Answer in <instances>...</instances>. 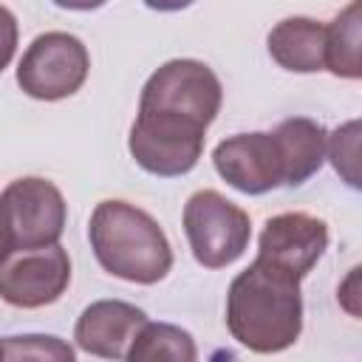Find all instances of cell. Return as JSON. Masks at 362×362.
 I'll return each instance as SVG.
<instances>
[{"label":"cell","instance_id":"1","mask_svg":"<svg viewBox=\"0 0 362 362\" xmlns=\"http://www.w3.org/2000/svg\"><path fill=\"white\" fill-rule=\"evenodd\" d=\"M226 328L235 342L255 354L291 348L303 331L300 280L255 257L229 283Z\"/></svg>","mask_w":362,"mask_h":362},{"label":"cell","instance_id":"2","mask_svg":"<svg viewBox=\"0 0 362 362\" xmlns=\"http://www.w3.org/2000/svg\"><path fill=\"white\" fill-rule=\"evenodd\" d=\"M88 240L99 266L119 280L153 286L173 269V246L164 229L136 204L99 201L88 221Z\"/></svg>","mask_w":362,"mask_h":362},{"label":"cell","instance_id":"3","mask_svg":"<svg viewBox=\"0 0 362 362\" xmlns=\"http://www.w3.org/2000/svg\"><path fill=\"white\" fill-rule=\"evenodd\" d=\"M184 235L204 269L232 266L252 240V218L215 189H198L184 204Z\"/></svg>","mask_w":362,"mask_h":362},{"label":"cell","instance_id":"4","mask_svg":"<svg viewBox=\"0 0 362 362\" xmlns=\"http://www.w3.org/2000/svg\"><path fill=\"white\" fill-rule=\"evenodd\" d=\"M223 88L201 59H170L156 68L139 96V110H158L209 127L221 110Z\"/></svg>","mask_w":362,"mask_h":362},{"label":"cell","instance_id":"5","mask_svg":"<svg viewBox=\"0 0 362 362\" xmlns=\"http://www.w3.org/2000/svg\"><path fill=\"white\" fill-rule=\"evenodd\" d=\"M204 139L206 127L189 119L158 110H139L127 136V150L144 173L158 178H178L198 164Z\"/></svg>","mask_w":362,"mask_h":362},{"label":"cell","instance_id":"6","mask_svg":"<svg viewBox=\"0 0 362 362\" xmlns=\"http://www.w3.org/2000/svg\"><path fill=\"white\" fill-rule=\"evenodd\" d=\"M90 71L85 42L68 31H45L31 40L17 65V85L25 96L40 102H59L74 96Z\"/></svg>","mask_w":362,"mask_h":362},{"label":"cell","instance_id":"7","mask_svg":"<svg viewBox=\"0 0 362 362\" xmlns=\"http://www.w3.org/2000/svg\"><path fill=\"white\" fill-rule=\"evenodd\" d=\"M11 249L59 243L68 221V204L62 192L40 175L17 178L0 192Z\"/></svg>","mask_w":362,"mask_h":362},{"label":"cell","instance_id":"8","mask_svg":"<svg viewBox=\"0 0 362 362\" xmlns=\"http://www.w3.org/2000/svg\"><path fill=\"white\" fill-rule=\"evenodd\" d=\"M71 283V257L59 243L11 249L0 260V300L14 308L57 303Z\"/></svg>","mask_w":362,"mask_h":362},{"label":"cell","instance_id":"9","mask_svg":"<svg viewBox=\"0 0 362 362\" xmlns=\"http://www.w3.org/2000/svg\"><path fill=\"white\" fill-rule=\"evenodd\" d=\"M212 164L218 175L243 195H266L283 187V156L274 133H238L215 144Z\"/></svg>","mask_w":362,"mask_h":362},{"label":"cell","instance_id":"10","mask_svg":"<svg viewBox=\"0 0 362 362\" xmlns=\"http://www.w3.org/2000/svg\"><path fill=\"white\" fill-rule=\"evenodd\" d=\"M328 249V223L308 212H280L266 221L257 238V260L291 274L308 277Z\"/></svg>","mask_w":362,"mask_h":362},{"label":"cell","instance_id":"11","mask_svg":"<svg viewBox=\"0 0 362 362\" xmlns=\"http://www.w3.org/2000/svg\"><path fill=\"white\" fill-rule=\"evenodd\" d=\"M144 322H147V314L133 303L96 300L79 314L74 325V339L90 356L127 359V351Z\"/></svg>","mask_w":362,"mask_h":362},{"label":"cell","instance_id":"12","mask_svg":"<svg viewBox=\"0 0 362 362\" xmlns=\"http://www.w3.org/2000/svg\"><path fill=\"white\" fill-rule=\"evenodd\" d=\"M272 59L294 74L325 71V23L314 17H286L266 37Z\"/></svg>","mask_w":362,"mask_h":362},{"label":"cell","instance_id":"13","mask_svg":"<svg viewBox=\"0 0 362 362\" xmlns=\"http://www.w3.org/2000/svg\"><path fill=\"white\" fill-rule=\"evenodd\" d=\"M272 133L283 156V175H286L283 187H300L320 173L325 161L328 130L317 119L291 116V119H283Z\"/></svg>","mask_w":362,"mask_h":362},{"label":"cell","instance_id":"14","mask_svg":"<svg viewBox=\"0 0 362 362\" xmlns=\"http://www.w3.org/2000/svg\"><path fill=\"white\" fill-rule=\"evenodd\" d=\"M359 0H351L328 25H325V71L342 79L362 76L359 42H362V14Z\"/></svg>","mask_w":362,"mask_h":362},{"label":"cell","instance_id":"15","mask_svg":"<svg viewBox=\"0 0 362 362\" xmlns=\"http://www.w3.org/2000/svg\"><path fill=\"white\" fill-rule=\"evenodd\" d=\"M198 356L195 339L189 331L170 322H144L127 351V362H192Z\"/></svg>","mask_w":362,"mask_h":362},{"label":"cell","instance_id":"16","mask_svg":"<svg viewBox=\"0 0 362 362\" xmlns=\"http://www.w3.org/2000/svg\"><path fill=\"white\" fill-rule=\"evenodd\" d=\"M74 348L51 334H23L0 337V359H48V362H74Z\"/></svg>","mask_w":362,"mask_h":362},{"label":"cell","instance_id":"17","mask_svg":"<svg viewBox=\"0 0 362 362\" xmlns=\"http://www.w3.org/2000/svg\"><path fill=\"white\" fill-rule=\"evenodd\" d=\"M325 158H331L334 170L348 187H359V122H348L328 136Z\"/></svg>","mask_w":362,"mask_h":362},{"label":"cell","instance_id":"18","mask_svg":"<svg viewBox=\"0 0 362 362\" xmlns=\"http://www.w3.org/2000/svg\"><path fill=\"white\" fill-rule=\"evenodd\" d=\"M17 37H20V31H17V17H14L6 6H0V74H3V71L8 68V62L14 59Z\"/></svg>","mask_w":362,"mask_h":362},{"label":"cell","instance_id":"19","mask_svg":"<svg viewBox=\"0 0 362 362\" xmlns=\"http://www.w3.org/2000/svg\"><path fill=\"white\" fill-rule=\"evenodd\" d=\"M51 3L59 8H68V11H93V8L105 6L107 0H51Z\"/></svg>","mask_w":362,"mask_h":362},{"label":"cell","instance_id":"20","mask_svg":"<svg viewBox=\"0 0 362 362\" xmlns=\"http://www.w3.org/2000/svg\"><path fill=\"white\" fill-rule=\"evenodd\" d=\"M192 3L195 0H144V6L153 8V11H181V8L192 6Z\"/></svg>","mask_w":362,"mask_h":362},{"label":"cell","instance_id":"21","mask_svg":"<svg viewBox=\"0 0 362 362\" xmlns=\"http://www.w3.org/2000/svg\"><path fill=\"white\" fill-rule=\"evenodd\" d=\"M11 252V238H8V226H6V215H3V206H0V260Z\"/></svg>","mask_w":362,"mask_h":362}]
</instances>
